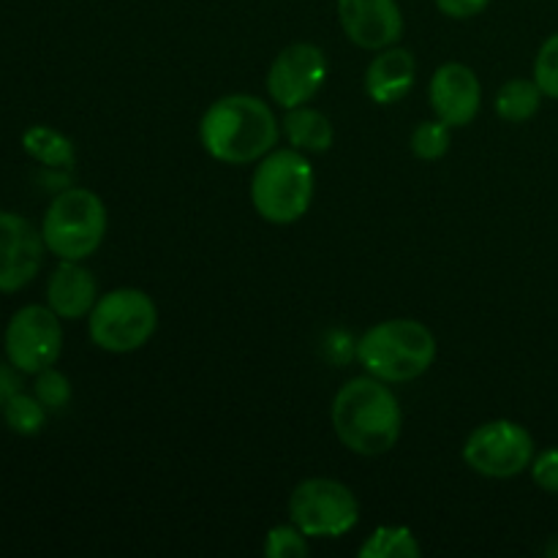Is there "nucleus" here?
Listing matches in <instances>:
<instances>
[{
	"instance_id": "nucleus-24",
	"label": "nucleus",
	"mask_w": 558,
	"mask_h": 558,
	"mask_svg": "<svg viewBox=\"0 0 558 558\" xmlns=\"http://www.w3.org/2000/svg\"><path fill=\"white\" fill-rule=\"evenodd\" d=\"M534 82L539 85L543 96L558 101V33L539 47L537 60H534Z\"/></svg>"
},
{
	"instance_id": "nucleus-23",
	"label": "nucleus",
	"mask_w": 558,
	"mask_h": 558,
	"mask_svg": "<svg viewBox=\"0 0 558 558\" xmlns=\"http://www.w3.org/2000/svg\"><path fill=\"white\" fill-rule=\"evenodd\" d=\"M262 550L267 558H305L308 556V543L294 523H287V526H272L267 532Z\"/></svg>"
},
{
	"instance_id": "nucleus-4",
	"label": "nucleus",
	"mask_w": 558,
	"mask_h": 558,
	"mask_svg": "<svg viewBox=\"0 0 558 558\" xmlns=\"http://www.w3.org/2000/svg\"><path fill=\"white\" fill-rule=\"evenodd\" d=\"M256 163L259 167L251 178V205L259 218L278 227L300 221L311 210L316 189L314 167L305 153L294 147H276Z\"/></svg>"
},
{
	"instance_id": "nucleus-27",
	"label": "nucleus",
	"mask_w": 558,
	"mask_h": 558,
	"mask_svg": "<svg viewBox=\"0 0 558 558\" xmlns=\"http://www.w3.org/2000/svg\"><path fill=\"white\" fill-rule=\"evenodd\" d=\"M14 392H20V379H16V374H11V371L0 368V409H3V403L9 401Z\"/></svg>"
},
{
	"instance_id": "nucleus-14",
	"label": "nucleus",
	"mask_w": 558,
	"mask_h": 558,
	"mask_svg": "<svg viewBox=\"0 0 558 558\" xmlns=\"http://www.w3.org/2000/svg\"><path fill=\"white\" fill-rule=\"evenodd\" d=\"M98 300L96 276L82 262L60 259L47 283V305L60 319H85Z\"/></svg>"
},
{
	"instance_id": "nucleus-5",
	"label": "nucleus",
	"mask_w": 558,
	"mask_h": 558,
	"mask_svg": "<svg viewBox=\"0 0 558 558\" xmlns=\"http://www.w3.org/2000/svg\"><path fill=\"white\" fill-rule=\"evenodd\" d=\"M107 205L90 189H65L49 202L41 221V238L58 259L85 262L107 238Z\"/></svg>"
},
{
	"instance_id": "nucleus-12",
	"label": "nucleus",
	"mask_w": 558,
	"mask_h": 558,
	"mask_svg": "<svg viewBox=\"0 0 558 558\" xmlns=\"http://www.w3.org/2000/svg\"><path fill=\"white\" fill-rule=\"evenodd\" d=\"M341 31L363 49L396 47L403 38V11L398 0H336Z\"/></svg>"
},
{
	"instance_id": "nucleus-15",
	"label": "nucleus",
	"mask_w": 558,
	"mask_h": 558,
	"mask_svg": "<svg viewBox=\"0 0 558 558\" xmlns=\"http://www.w3.org/2000/svg\"><path fill=\"white\" fill-rule=\"evenodd\" d=\"M414 76H417V65H414V54L401 47L379 49L374 60L365 71V93L379 107H390L407 98V93L414 87Z\"/></svg>"
},
{
	"instance_id": "nucleus-3",
	"label": "nucleus",
	"mask_w": 558,
	"mask_h": 558,
	"mask_svg": "<svg viewBox=\"0 0 558 558\" xmlns=\"http://www.w3.org/2000/svg\"><path fill=\"white\" fill-rule=\"evenodd\" d=\"M354 357L368 376L403 385L420 379L434 365L436 336L417 319H387L360 336Z\"/></svg>"
},
{
	"instance_id": "nucleus-26",
	"label": "nucleus",
	"mask_w": 558,
	"mask_h": 558,
	"mask_svg": "<svg viewBox=\"0 0 558 558\" xmlns=\"http://www.w3.org/2000/svg\"><path fill=\"white\" fill-rule=\"evenodd\" d=\"M434 3L450 20H472L488 9L490 0H434Z\"/></svg>"
},
{
	"instance_id": "nucleus-1",
	"label": "nucleus",
	"mask_w": 558,
	"mask_h": 558,
	"mask_svg": "<svg viewBox=\"0 0 558 558\" xmlns=\"http://www.w3.org/2000/svg\"><path fill=\"white\" fill-rule=\"evenodd\" d=\"M281 123L270 104L248 93H232L205 109L199 120V142L205 153L229 167L256 163L276 150Z\"/></svg>"
},
{
	"instance_id": "nucleus-19",
	"label": "nucleus",
	"mask_w": 558,
	"mask_h": 558,
	"mask_svg": "<svg viewBox=\"0 0 558 558\" xmlns=\"http://www.w3.org/2000/svg\"><path fill=\"white\" fill-rule=\"evenodd\" d=\"M360 558H420L423 548L417 545V537L407 526H379L363 548L357 550Z\"/></svg>"
},
{
	"instance_id": "nucleus-21",
	"label": "nucleus",
	"mask_w": 558,
	"mask_h": 558,
	"mask_svg": "<svg viewBox=\"0 0 558 558\" xmlns=\"http://www.w3.org/2000/svg\"><path fill=\"white\" fill-rule=\"evenodd\" d=\"M450 125L441 123L439 118L436 120H425L420 123L417 129L412 131V140H409V147L417 158L423 161H436V158L447 156L450 150Z\"/></svg>"
},
{
	"instance_id": "nucleus-11",
	"label": "nucleus",
	"mask_w": 558,
	"mask_h": 558,
	"mask_svg": "<svg viewBox=\"0 0 558 558\" xmlns=\"http://www.w3.org/2000/svg\"><path fill=\"white\" fill-rule=\"evenodd\" d=\"M44 245L41 229L33 227L20 213L0 210V292L25 289L41 272Z\"/></svg>"
},
{
	"instance_id": "nucleus-10",
	"label": "nucleus",
	"mask_w": 558,
	"mask_h": 558,
	"mask_svg": "<svg viewBox=\"0 0 558 558\" xmlns=\"http://www.w3.org/2000/svg\"><path fill=\"white\" fill-rule=\"evenodd\" d=\"M327 82V54L316 44H289L267 71V93L281 109L305 107Z\"/></svg>"
},
{
	"instance_id": "nucleus-6",
	"label": "nucleus",
	"mask_w": 558,
	"mask_h": 558,
	"mask_svg": "<svg viewBox=\"0 0 558 558\" xmlns=\"http://www.w3.org/2000/svg\"><path fill=\"white\" fill-rule=\"evenodd\" d=\"M158 327V308L142 289L120 287L101 294L87 314V332L98 349L129 354L145 347Z\"/></svg>"
},
{
	"instance_id": "nucleus-8",
	"label": "nucleus",
	"mask_w": 558,
	"mask_h": 558,
	"mask_svg": "<svg viewBox=\"0 0 558 558\" xmlns=\"http://www.w3.org/2000/svg\"><path fill=\"white\" fill-rule=\"evenodd\" d=\"M534 461V439L521 423L490 420L474 428L463 445V463L480 477L512 480Z\"/></svg>"
},
{
	"instance_id": "nucleus-9",
	"label": "nucleus",
	"mask_w": 558,
	"mask_h": 558,
	"mask_svg": "<svg viewBox=\"0 0 558 558\" xmlns=\"http://www.w3.org/2000/svg\"><path fill=\"white\" fill-rule=\"evenodd\" d=\"M5 357L20 374L52 368L63 352V325L49 305H25L9 319L3 338Z\"/></svg>"
},
{
	"instance_id": "nucleus-7",
	"label": "nucleus",
	"mask_w": 558,
	"mask_h": 558,
	"mask_svg": "<svg viewBox=\"0 0 558 558\" xmlns=\"http://www.w3.org/2000/svg\"><path fill=\"white\" fill-rule=\"evenodd\" d=\"M289 518L305 537H343L360 523V501L343 483L308 477L289 496Z\"/></svg>"
},
{
	"instance_id": "nucleus-13",
	"label": "nucleus",
	"mask_w": 558,
	"mask_h": 558,
	"mask_svg": "<svg viewBox=\"0 0 558 558\" xmlns=\"http://www.w3.org/2000/svg\"><path fill=\"white\" fill-rule=\"evenodd\" d=\"M430 109L450 129L472 123L483 107V85L466 63H445L434 71L428 85Z\"/></svg>"
},
{
	"instance_id": "nucleus-16",
	"label": "nucleus",
	"mask_w": 558,
	"mask_h": 558,
	"mask_svg": "<svg viewBox=\"0 0 558 558\" xmlns=\"http://www.w3.org/2000/svg\"><path fill=\"white\" fill-rule=\"evenodd\" d=\"M281 131L287 136L289 147L303 153H327L336 142V129L327 120V114H322L319 109L305 107L287 109L281 120Z\"/></svg>"
},
{
	"instance_id": "nucleus-2",
	"label": "nucleus",
	"mask_w": 558,
	"mask_h": 558,
	"mask_svg": "<svg viewBox=\"0 0 558 558\" xmlns=\"http://www.w3.org/2000/svg\"><path fill=\"white\" fill-rule=\"evenodd\" d=\"M332 428L338 441L354 456H385L401 439V403L387 381L368 374L357 376L332 398Z\"/></svg>"
},
{
	"instance_id": "nucleus-25",
	"label": "nucleus",
	"mask_w": 558,
	"mask_h": 558,
	"mask_svg": "<svg viewBox=\"0 0 558 558\" xmlns=\"http://www.w3.org/2000/svg\"><path fill=\"white\" fill-rule=\"evenodd\" d=\"M532 480L545 494L558 496V447H548L532 461Z\"/></svg>"
},
{
	"instance_id": "nucleus-18",
	"label": "nucleus",
	"mask_w": 558,
	"mask_h": 558,
	"mask_svg": "<svg viewBox=\"0 0 558 558\" xmlns=\"http://www.w3.org/2000/svg\"><path fill=\"white\" fill-rule=\"evenodd\" d=\"M543 90L534 80H510L496 93L494 109L505 123H526L539 112Z\"/></svg>"
},
{
	"instance_id": "nucleus-20",
	"label": "nucleus",
	"mask_w": 558,
	"mask_h": 558,
	"mask_svg": "<svg viewBox=\"0 0 558 558\" xmlns=\"http://www.w3.org/2000/svg\"><path fill=\"white\" fill-rule=\"evenodd\" d=\"M3 420L14 434L20 436H36L41 434V428L47 425V409L38 401L36 396H27V392H14L9 401L3 403Z\"/></svg>"
},
{
	"instance_id": "nucleus-22",
	"label": "nucleus",
	"mask_w": 558,
	"mask_h": 558,
	"mask_svg": "<svg viewBox=\"0 0 558 558\" xmlns=\"http://www.w3.org/2000/svg\"><path fill=\"white\" fill-rule=\"evenodd\" d=\"M33 396L44 403L47 412H63L71 403V381L69 376L60 374L58 368H44L41 374H36L33 381Z\"/></svg>"
},
{
	"instance_id": "nucleus-17",
	"label": "nucleus",
	"mask_w": 558,
	"mask_h": 558,
	"mask_svg": "<svg viewBox=\"0 0 558 558\" xmlns=\"http://www.w3.org/2000/svg\"><path fill=\"white\" fill-rule=\"evenodd\" d=\"M22 147H25L27 156L36 158L44 167L69 169L76 161L74 142L65 134H60V131L49 129V125H31L22 134Z\"/></svg>"
}]
</instances>
